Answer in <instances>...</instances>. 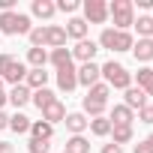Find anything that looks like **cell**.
<instances>
[{
	"label": "cell",
	"mask_w": 153,
	"mask_h": 153,
	"mask_svg": "<svg viewBox=\"0 0 153 153\" xmlns=\"http://www.w3.org/2000/svg\"><path fill=\"white\" fill-rule=\"evenodd\" d=\"M105 108H108V102H96V99H87L84 96V117L90 114V120L93 117H105Z\"/></svg>",
	"instance_id": "cell-28"
},
{
	"label": "cell",
	"mask_w": 153,
	"mask_h": 153,
	"mask_svg": "<svg viewBox=\"0 0 153 153\" xmlns=\"http://www.w3.org/2000/svg\"><path fill=\"white\" fill-rule=\"evenodd\" d=\"M63 123H66V129H69L72 135H81V132L87 129V123H90V120H87L81 111H72V114H66V120H63Z\"/></svg>",
	"instance_id": "cell-16"
},
{
	"label": "cell",
	"mask_w": 153,
	"mask_h": 153,
	"mask_svg": "<svg viewBox=\"0 0 153 153\" xmlns=\"http://www.w3.org/2000/svg\"><path fill=\"white\" fill-rule=\"evenodd\" d=\"M99 72H102L105 84H108V87H114V90H126V87H132V72H129L123 63L108 60V63H102V66H99Z\"/></svg>",
	"instance_id": "cell-1"
},
{
	"label": "cell",
	"mask_w": 153,
	"mask_h": 153,
	"mask_svg": "<svg viewBox=\"0 0 153 153\" xmlns=\"http://www.w3.org/2000/svg\"><path fill=\"white\" fill-rule=\"evenodd\" d=\"M81 9H84V21L87 24H105L108 21V3L105 0H84Z\"/></svg>",
	"instance_id": "cell-6"
},
{
	"label": "cell",
	"mask_w": 153,
	"mask_h": 153,
	"mask_svg": "<svg viewBox=\"0 0 153 153\" xmlns=\"http://www.w3.org/2000/svg\"><path fill=\"white\" fill-rule=\"evenodd\" d=\"M138 6L141 9H153V0H138Z\"/></svg>",
	"instance_id": "cell-40"
},
{
	"label": "cell",
	"mask_w": 153,
	"mask_h": 153,
	"mask_svg": "<svg viewBox=\"0 0 153 153\" xmlns=\"http://www.w3.org/2000/svg\"><path fill=\"white\" fill-rule=\"evenodd\" d=\"M6 102H9V99H6V93L0 90V111H3V105H6Z\"/></svg>",
	"instance_id": "cell-41"
},
{
	"label": "cell",
	"mask_w": 153,
	"mask_h": 153,
	"mask_svg": "<svg viewBox=\"0 0 153 153\" xmlns=\"http://www.w3.org/2000/svg\"><path fill=\"white\" fill-rule=\"evenodd\" d=\"M138 120H141V123H153V105L138 108Z\"/></svg>",
	"instance_id": "cell-35"
},
{
	"label": "cell",
	"mask_w": 153,
	"mask_h": 153,
	"mask_svg": "<svg viewBox=\"0 0 153 153\" xmlns=\"http://www.w3.org/2000/svg\"><path fill=\"white\" fill-rule=\"evenodd\" d=\"M132 153H153V135H147L144 141H138V144L132 147Z\"/></svg>",
	"instance_id": "cell-33"
},
{
	"label": "cell",
	"mask_w": 153,
	"mask_h": 153,
	"mask_svg": "<svg viewBox=\"0 0 153 153\" xmlns=\"http://www.w3.org/2000/svg\"><path fill=\"white\" fill-rule=\"evenodd\" d=\"M99 153H123V147H117V144H105Z\"/></svg>",
	"instance_id": "cell-37"
},
{
	"label": "cell",
	"mask_w": 153,
	"mask_h": 153,
	"mask_svg": "<svg viewBox=\"0 0 153 153\" xmlns=\"http://www.w3.org/2000/svg\"><path fill=\"white\" fill-rule=\"evenodd\" d=\"M132 54H135V60L150 63V60H153V39H138V42L132 45Z\"/></svg>",
	"instance_id": "cell-20"
},
{
	"label": "cell",
	"mask_w": 153,
	"mask_h": 153,
	"mask_svg": "<svg viewBox=\"0 0 153 153\" xmlns=\"http://www.w3.org/2000/svg\"><path fill=\"white\" fill-rule=\"evenodd\" d=\"M63 30H66V39H75V42L87 39V21L84 18H69Z\"/></svg>",
	"instance_id": "cell-11"
},
{
	"label": "cell",
	"mask_w": 153,
	"mask_h": 153,
	"mask_svg": "<svg viewBox=\"0 0 153 153\" xmlns=\"http://www.w3.org/2000/svg\"><path fill=\"white\" fill-rule=\"evenodd\" d=\"M0 153H15V147L9 141H0Z\"/></svg>",
	"instance_id": "cell-39"
},
{
	"label": "cell",
	"mask_w": 153,
	"mask_h": 153,
	"mask_svg": "<svg viewBox=\"0 0 153 153\" xmlns=\"http://www.w3.org/2000/svg\"><path fill=\"white\" fill-rule=\"evenodd\" d=\"M0 90H3V78H0Z\"/></svg>",
	"instance_id": "cell-42"
},
{
	"label": "cell",
	"mask_w": 153,
	"mask_h": 153,
	"mask_svg": "<svg viewBox=\"0 0 153 153\" xmlns=\"http://www.w3.org/2000/svg\"><path fill=\"white\" fill-rule=\"evenodd\" d=\"M96 51H99V45H96L93 39H81V42H75V48H72V60H81V63H93Z\"/></svg>",
	"instance_id": "cell-9"
},
{
	"label": "cell",
	"mask_w": 153,
	"mask_h": 153,
	"mask_svg": "<svg viewBox=\"0 0 153 153\" xmlns=\"http://www.w3.org/2000/svg\"><path fill=\"white\" fill-rule=\"evenodd\" d=\"M75 75H78V84H84L87 90H90L93 84H99V78H102L99 63H81L78 69H75Z\"/></svg>",
	"instance_id": "cell-8"
},
{
	"label": "cell",
	"mask_w": 153,
	"mask_h": 153,
	"mask_svg": "<svg viewBox=\"0 0 153 153\" xmlns=\"http://www.w3.org/2000/svg\"><path fill=\"white\" fill-rule=\"evenodd\" d=\"M87 129H90L96 138H105V135H111V120H108V117H93V120L87 123Z\"/></svg>",
	"instance_id": "cell-25"
},
{
	"label": "cell",
	"mask_w": 153,
	"mask_h": 153,
	"mask_svg": "<svg viewBox=\"0 0 153 153\" xmlns=\"http://www.w3.org/2000/svg\"><path fill=\"white\" fill-rule=\"evenodd\" d=\"M123 93H126V96H123V105H126V108H132V111H135V108H144V105H147L144 90H138V87H126Z\"/></svg>",
	"instance_id": "cell-15"
},
{
	"label": "cell",
	"mask_w": 153,
	"mask_h": 153,
	"mask_svg": "<svg viewBox=\"0 0 153 153\" xmlns=\"http://www.w3.org/2000/svg\"><path fill=\"white\" fill-rule=\"evenodd\" d=\"M24 87H30V93H33V90H42V87H48V72H45V69H27Z\"/></svg>",
	"instance_id": "cell-13"
},
{
	"label": "cell",
	"mask_w": 153,
	"mask_h": 153,
	"mask_svg": "<svg viewBox=\"0 0 153 153\" xmlns=\"http://www.w3.org/2000/svg\"><path fill=\"white\" fill-rule=\"evenodd\" d=\"M42 120H45V123H51V126H54V123H60V120H66V105H63L60 99H57V102H51L48 108H42Z\"/></svg>",
	"instance_id": "cell-14"
},
{
	"label": "cell",
	"mask_w": 153,
	"mask_h": 153,
	"mask_svg": "<svg viewBox=\"0 0 153 153\" xmlns=\"http://www.w3.org/2000/svg\"><path fill=\"white\" fill-rule=\"evenodd\" d=\"M30 30H33L30 15H24V12H0V33H6V36H27Z\"/></svg>",
	"instance_id": "cell-3"
},
{
	"label": "cell",
	"mask_w": 153,
	"mask_h": 153,
	"mask_svg": "<svg viewBox=\"0 0 153 153\" xmlns=\"http://www.w3.org/2000/svg\"><path fill=\"white\" fill-rule=\"evenodd\" d=\"M138 90H144V96H153V69H138Z\"/></svg>",
	"instance_id": "cell-27"
},
{
	"label": "cell",
	"mask_w": 153,
	"mask_h": 153,
	"mask_svg": "<svg viewBox=\"0 0 153 153\" xmlns=\"http://www.w3.org/2000/svg\"><path fill=\"white\" fill-rule=\"evenodd\" d=\"M0 78L9 81L12 87H15V84H24V78H27V66H24L21 60H15L12 54H0Z\"/></svg>",
	"instance_id": "cell-5"
},
{
	"label": "cell",
	"mask_w": 153,
	"mask_h": 153,
	"mask_svg": "<svg viewBox=\"0 0 153 153\" xmlns=\"http://www.w3.org/2000/svg\"><path fill=\"white\" fill-rule=\"evenodd\" d=\"M108 120H111V126H132V120H135V111H132V108H126V105H114Z\"/></svg>",
	"instance_id": "cell-12"
},
{
	"label": "cell",
	"mask_w": 153,
	"mask_h": 153,
	"mask_svg": "<svg viewBox=\"0 0 153 153\" xmlns=\"http://www.w3.org/2000/svg\"><path fill=\"white\" fill-rule=\"evenodd\" d=\"M30 96H33V93H30V87H24V84H15V87H12V90L6 93V99H9V102H12L15 108L27 105V102H30Z\"/></svg>",
	"instance_id": "cell-18"
},
{
	"label": "cell",
	"mask_w": 153,
	"mask_h": 153,
	"mask_svg": "<svg viewBox=\"0 0 153 153\" xmlns=\"http://www.w3.org/2000/svg\"><path fill=\"white\" fill-rule=\"evenodd\" d=\"M108 96H111V87L105 81H99V84H93L87 90V99H96V102H108Z\"/></svg>",
	"instance_id": "cell-31"
},
{
	"label": "cell",
	"mask_w": 153,
	"mask_h": 153,
	"mask_svg": "<svg viewBox=\"0 0 153 153\" xmlns=\"http://www.w3.org/2000/svg\"><path fill=\"white\" fill-rule=\"evenodd\" d=\"M63 153H90V141L84 135H72L63 147Z\"/></svg>",
	"instance_id": "cell-23"
},
{
	"label": "cell",
	"mask_w": 153,
	"mask_h": 153,
	"mask_svg": "<svg viewBox=\"0 0 153 153\" xmlns=\"http://www.w3.org/2000/svg\"><path fill=\"white\" fill-rule=\"evenodd\" d=\"M30 102L42 111V108H48L51 102H57V96H54V90H48V87H42V90H33V96H30Z\"/></svg>",
	"instance_id": "cell-22"
},
{
	"label": "cell",
	"mask_w": 153,
	"mask_h": 153,
	"mask_svg": "<svg viewBox=\"0 0 153 153\" xmlns=\"http://www.w3.org/2000/svg\"><path fill=\"white\" fill-rule=\"evenodd\" d=\"M132 135H135V132H132V126H111V138H114L111 144H117V147H120V144H129V141H132Z\"/></svg>",
	"instance_id": "cell-30"
},
{
	"label": "cell",
	"mask_w": 153,
	"mask_h": 153,
	"mask_svg": "<svg viewBox=\"0 0 153 153\" xmlns=\"http://www.w3.org/2000/svg\"><path fill=\"white\" fill-rule=\"evenodd\" d=\"M27 63H30V69H45L48 51L45 48H27Z\"/></svg>",
	"instance_id": "cell-24"
},
{
	"label": "cell",
	"mask_w": 153,
	"mask_h": 153,
	"mask_svg": "<svg viewBox=\"0 0 153 153\" xmlns=\"http://www.w3.org/2000/svg\"><path fill=\"white\" fill-rule=\"evenodd\" d=\"M42 48H66V30L60 24H42Z\"/></svg>",
	"instance_id": "cell-7"
},
{
	"label": "cell",
	"mask_w": 153,
	"mask_h": 153,
	"mask_svg": "<svg viewBox=\"0 0 153 153\" xmlns=\"http://www.w3.org/2000/svg\"><path fill=\"white\" fill-rule=\"evenodd\" d=\"M30 123H33V120H30V117H24L21 111H15V114L9 117V129H12V132H18V135H21V132H30Z\"/></svg>",
	"instance_id": "cell-29"
},
{
	"label": "cell",
	"mask_w": 153,
	"mask_h": 153,
	"mask_svg": "<svg viewBox=\"0 0 153 153\" xmlns=\"http://www.w3.org/2000/svg\"><path fill=\"white\" fill-rule=\"evenodd\" d=\"M0 129H9V114L0 111Z\"/></svg>",
	"instance_id": "cell-38"
},
{
	"label": "cell",
	"mask_w": 153,
	"mask_h": 153,
	"mask_svg": "<svg viewBox=\"0 0 153 153\" xmlns=\"http://www.w3.org/2000/svg\"><path fill=\"white\" fill-rule=\"evenodd\" d=\"M60 12H75V9H78L81 3H78V0H57V3H54Z\"/></svg>",
	"instance_id": "cell-34"
},
{
	"label": "cell",
	"mask_w": 153,
	"mask_h": 153,
	"mask_svg": "<svg viewBox=\"0 0 153 153\" xmlns=\"http://www.w3.org/2000/svg\"><path fill=\"white\" fill-rule=\"evenodd\" d=\"M30 12H33L36 18H42V21H48V18H54V12H57V6H54V0H33V6H30Z\"/></svg>",
	"instance_id": "cell-17"
},
{
	"label": "cell",
	"mask_w": 153,
	"mask_h": 153,
	"mask_svg": "<svg viewBox=\"0 0 153 153\" xmlns=\"http://www.w3.org/2000/svg\"><path fill=\"white\" fill-rule=\"evenodd\" d=\"M51 135H54V126H51V123H45V120H33V123H30V138H36V141H51Z\"/></svg>",
	"instance_id": "cell-19"
},
{
	"label": "cell",
	"mask_w": 153,
	"mask_h": 153,
	"mask_svg": "<svg viewBox=\"0 0 153 153\" xmlns=\"http://www.w3.org/2000/svg\"><path fill=\"white\" fill-rule=\"evenodd\" d=\"M135 30H138V39H153V15H138Z\"/></svg>",
	"instance_id": "cell-26"
},
{
	"label": "cell",
	"mask_w": 153,
	"mask_h": 153,
	"mask_svg": "<svg viewBox=\"0 0 153 153\" xmlns=\"http://www.w3.org/2000/svg\"><path fill=\"white\" fill-rule=\"evenodd\" d=\"M0 12H15V0H0Z\"/></svg>",
	"instance_id": "cell-36"
},
{
	"label": "cell",
	"mask_w": 153,
	"mask_h": 153,
	"mask_svg": "<svg viewBox=\"0 0 153 153\" xmlns=\"http://www.w3.org/2000/svg\"><path fill=\"white\" fill-rule=\"evenodd\" d=\"M96 45H102V48H108V51H132L135 39L129 36V30H114V27H105Z\"/></svg>",
	"instance_id": "cell-4"
},
{
	"label": "cell",
	"mask_w": 153,
	"mask_h": 153,
	"mask_svg": "<svg viewBox=\"0 0 153 153\" xmlns=\"http://www.w3.org/2000/svg\"><path fill=\"white\" fill-rule=\"evenodd\" d=\"M108 18L114 21V30H126L135 24V3L132 0H111L108 3Z\"/></svg>",
	"instance_id": "cell-2"
},
{
	"label": "cell",
	"mask_w": 153,
	"mask_h": 153,
	"mask_svg": "<svg viewBox=\"0 0 153 153\" xmlns=\"http://www.w3.org/2000/svg\"><path fill=\"white\" fill-rule=\"evenodd\" d=\"M48 63H51L54 69H63V66L72 63V51H69V48H54V51L48 54Z\"/></svg>",
	"instance_id": "cell-21"
},
{
	"label": "cell",
	"mask_w": 153,
	"mask_h": 153,
	"mask_svg": "<svg viewBox=\"0 0 153 153\" xmlns=\"http://www.w3.org/2000/svg\"><path fill=\"white\" fill-rule=\"evenodd\" d=\"M48 147H51L48 141H36V138L27 141V150H30V153H48Z\"/></svg>",
	"instance_id": "cell-32"
},
{
	"label": "cell",
	"mask_w": 153,
	"mask_h": 153,
	"mask_svg": "<svg viewBox=\"0 0 153 153\" xmlns=\"http://www.w3.org/2000/svg\"><path fill=\"white\" fill-rule=\"evenodd\" d=\"M57 87H60L63 93H72L75 87H78V75H75V66H72V63L63 66V69H57Z\"/></svg>",
	"instance_id": "cell-10"
}]
</instances>
